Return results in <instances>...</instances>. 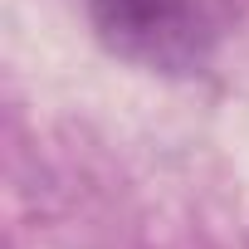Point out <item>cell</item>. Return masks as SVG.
<instances>
[{
	"label": "cell",
	"mask_w": 249,
	"mask_h": 249,
	"mask_svg": "<svg viewBox=\"0 0 249 249\" xmlns=\"http://www.w3.org/2000/svg\"><path fill=\"white\" fill-rule=\"evenodd\" d=\"M88 20L103 49L157 73H191L210 49L200 0H88Z\"/></svg>",
	"instance_id": "6da1fadb"
}]
</instances>
